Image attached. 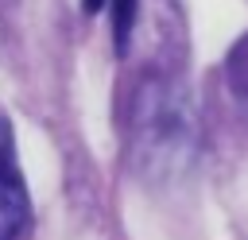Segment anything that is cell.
<instances>
[{"label": "cell", "mask_w": 248, "mask_h": 240, "mask_svg": "<svg viewBox=\"0 0 248 240\" xmlns=\"http://www.w3.org/2000/svg\"><path fill=\"white\" fill-rule=\"evenodd\" d=\"M132 143L143 174L174 178L194 155V108L170 77H147L136 89Z\"/></svg>", "instance_id": "6da1fadb"}, {"label": "cell", "mask_w": 248, "mask_h": 240, "mask_svg": "<svg viewBox=\"0 0 248 240\" xmlns=\"http://www.w3.org/2000/svg\"><path fill=\"white\" fill-rule=\"evenodd\" d=\"M31 217V201L23 190V178L16 170V139H12V124L0 112V240H16L27 228Z\"/></svg>", "instance_id": "7a4b0ae2"}, {"label": "cell", "mask_w": 248, "mask_h": 240, "mask_svg": "<svg viewBox=\"0 0 248 240\" xmlns=\"http://www.w3.org/2000/svg\"><path fill=\"white\" fill-rule=\"evenodd\" d=\"M108 8H112V35H116V50L124 54V46H128V35H132V27H136L140 0H112Z\"/></svg>", "instance_id": "3957f363"}, {"label": "cell", "mask_w": 248, "mask_h": 240, "mask_svg": "<svg viewBox=\"0 0 248 240\" xmlns=\"http://www.w3.org/2000/svg\"><path fill=\"white\" fill-rule=\"evenodd\" d=\"M229 81H232V89L240 93V97H248V35L232 46V54H229Z\"/></svg>", "instance_id": "277c9868"}, {"label": "cell", "mask_w": 248, "mask_h": 240, "mask_svg": "<svg viewBox=\"0 0 248 240\" xmlns=\"http://www.w3.org/2000/svg\"><path fill=\"white\" fill-rule=\"evenodd\" d=\"M81 4H85V12H101L105 8V0H81Z\"/></svg>", "instance_id": "5b68a950"}]
</instances>
